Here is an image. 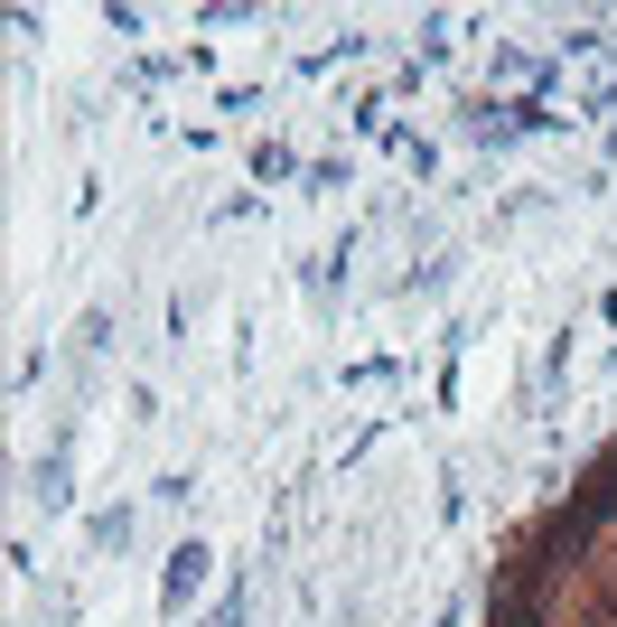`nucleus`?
I'll return each mask as SVG.
<instances>
[{
  "instance_id": "nucleus-1",
  "label": "nucleus",
  "mask_w": 617,
  "mask_h": 627,
  "mask_svg": "<svg viewBox=\"0 0 617 627\" xmlns=\"http://www.w3.org/2000/svg\"><path fill=\"white\" fill-rule=\"evenodd\" d=\"M196 581H206V543H178V553H169V581H159V609H188V599H196Z\"/></svg>"
},
{
  "instance_id": "nucleus-2",
  "label": "nucleus",
  "mask_w": 617,
  "mask_h": 627,
  "mask_svg": "<svg viewBox=\"0 0 617 627\" xmlns=\"http://www.w3.org/2000/svg\"><path fill=\"white\" fill-rule=\"evenodd\" d=\"M38 497H47V506H66V440H56L47 459H38Z\"/></svg>"
},
{
  "instance_id": "nucleus-3",
  "label": "nucleus",
  "mask_w": 617,
  "mask_h": 627,
  "mask_svg": "<svg viewBox=\"0 0 617 627\" xmlns=\"http://www.w3.org/2000/svg\"><path fill=\"white\" fill-rule=\"evenodd\" d=\"M113 543H131V506H113V516H94V553H113Z\"/></svg>"
}]
</instances>
